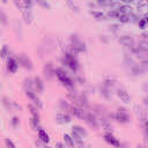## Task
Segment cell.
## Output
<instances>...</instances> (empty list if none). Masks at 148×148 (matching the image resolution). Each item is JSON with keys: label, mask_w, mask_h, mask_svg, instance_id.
Listing matches in <instances>:
<instances>
[{"label": "cell", "mask_w": 148, "mask_h": 148, "mask_svg": "<svg viewBox=\"0 0 148 148\" xmlns=\"http://www.w3.org/2000/svg\"><path fill=\"white\" fill-rule=\"evenodd\" d=\"M54 75L58 77V80L66 87V88H68L69 90H72L73 88H74V83H73V81H72V79L68 76V74L62 69V68H57V69H54Z\"/></svg>", "instance_id": "obj_1"}, {"label": "cell", "mask_w": 148, "mask_h": 148, "mask_svg": "<svg viewBox=\"0 0 148 148\" xmlns=\"http://www.w3.org/2000/svg\"><path fill=\"white\" fill-rule=\"evenodd\" d=\"M64 62H65L73 72H76L77 68H79V62H77V60H76V58L74 57L73 53H65Z\"/></svg>", "instance_id": "obj_2"}, {"label": "cell", "mask_w": 148, "mask_h": 148, "mask_svg": "<svg viewBox=\"0 0 148 148\" xmlns=\"http://www.w3.org/2000/svg\"><path fill=\"white\" fill-rule=\"evenodd\" d=\"M71 40H72V51L74 53L76 52H81V51H84L86 50V46H84V43L77 37V36H72L71 37Z\"/></svg>", "instance_id": "obj_3"}, {"label": "cell", "mask_w": 148, "mask_h": 148, "mask_svg": "<svg viewBox=\"0 0 148 148\" xmlns=\"http://www.w3.org/2000/svg\"><path fill=\"white\" fill-rule=\"evenodd\" d=\"M17 62H18L20 65H22L24 68L29 69V71L32 69V62H31L30 58H29L27 54H24V53L18 54V57H17Z\"/></svg>", "instance_id": "obj_4"}, {"label": "cell", "mask_w": 148, "mask_h": 148, "mask_svg": "<svg viewBox=\"0 0 148 148\" xmlns=\"http://www.w3.org/2000/svg\"><path fill=\"white\" fill-rule=\"evenodd\" d=\"M114 118L120 123H127L130 120V116L124 109H118V111L114 114Z\"/></svg>", "instance_id": "obj_5"}, {"label": "cell", "mask_w": 148, "mask_h": 148, "mask_svg": "<svg viewBox=\"0 0 148 148\" xmlns=\"http://www.w3.org/2000/svg\"><path fill=\"white\" fill-rule=\"evenodd\" d=\"M72 133H73V136H77V138H80V139L86 138V136L88 135L87 131H86L83 127L79 126V125H75V126L72 127Z\"/></svg>", "instance_id": "obj_6"}, {"label": "cell", "mask_w": 148, "mask_h": 148, "mask_svg": "<svg viewBox=\"0 0 148 148\" xmlns=\"http://www.w3.org/2000/svg\"><path fill=\"white\" fill-rule=\"evenodd\" d=\"M17 67H18L17 60L15 58H13V57H8L7 58V69L10 73H15L17 71Z\"/></svg>", "instance_id": "obj_7"}, {"label": "cell", "mask_w": 148, "mask_h": 148, "mask_svg": "<svg viewBox=\"0 0 148 148\" xmlns=\"http://www.w3.org/2000/svg\"><path fill=\"white\" fill-rule=\"evenodd\" d=\"M148 68H146L143 65L141 64H134L131 66V72L134 74V75H141L142 73H145Z\"/></svg>", "instance_id": "obj_8"}, {"label": "cell", "mask_w": 148, "mask_h": 148, "mask_svg": "<svg viewBox=\"0 0 148 148\" xmlns=\"http://www.w3.org/2000/svg\"><path fill=\"white\" fill-rule=\"evenodd\" d=\"M25 95L36 104V105H38V108H42V102H40V99L37 97V94L34 91V90H25Z\"/></svg>", "instance_id": "obj_9"}, {"label": "cell", "mask_w": 148, "mask_h": 148, "mask_svg": "<svg viewBox=\"0 0 148 148\" xmlns=\"http://www.w3.org/2000/svg\"><path fill=\"white\" fill-rule=\"evenodd\" d=\"M104 139H105V141H106L108 143H110L111 146H113V147H120V142H119L118 139H116L112 134L106 133V134L104 135Z\"/></svg>", "instance_id": "obj_10"}, {"label": "cell", "mask_w": 148, "mask_h": 148, "mask_svg": "<svg viewBox=\"0 0 148 148\" xmlns=\"http://www.w3.org/2000/svg\"><path fill=\"white\" fill-rule=\"evenodd\" d=\"M119 43H120L121 45H124V46H132L133 43H134V40H133V38H132L131 36L125 35V36H121V37L119 38Z\"/></svg>", "instance_id": "obj_11"}, {"label": "cell", "mask_w": 148, "mask_h": 148, "mask_svg": "<svg viewBox=\"0 0 148 148\" xmlns=\"http://www.w3.org/2000/svg\"><path fill=\"white\" fill-rule=\"evenodd\" d=\"M56 119H57V121H58V123H60V124H64V123H69V121H71V117H69V114L64 113V112L58 113V114L56 116Z\"/></svg>", "instance_id": "obj_12"}, {"label": "cell", "mask_w": 148, "mask_h": 148, "mask_svg": "<svg viewBox=\"0 0 148 148\" xmlns=\"http://www.w3.org/2000/svg\"><path fill=\"white\" fill-rule=\"evenodd\" d=\"M117 95H118V97H119L124 103H128V102H130V95H128V92H127L126 90H124V89H118Z\"/></svg>", "instance_id": "obj_13"}, {"label": "cell", "mask_w": 148, "mask_h": 148, "mask_svg": "<svg viewBox=\"0 0 148 148\" xmlns=\"http://www.w3.org/2000/svg\"><path fill=\"white\" fill-rule=\"evenodd\" d=\"M23 18H24V21L28 23V24H30L31 22H32V18H34V15H32V10L29 8V9H23Z\"/></svg>", "instance_id": "obj_14"}, {"label": "cell", "mask_w": 148, "mask_h": 148, "mask_svg": "<svg viewBox=\"0 0 148 148\" xmlns=\"http://www.w3.org/2000/svg\"><path fill=\"white\" fill-rule=\"evenodd\" d=\"M84 119H86V121H87L90 126H94V127L97 126V119H96V117H95L92 113H87V114L84 116Z\"/></svg>", "instance_id": "obj_15"}, {"label": "cell", "mask_w": 148, "mask_h": 148, "mask_svg": "<svg viewBox=\"0 0 148 148\" xmlns=\"http://www.w3.org/2000/svg\"><path fill=\"white\" fill-rule=\"evenodd\" d=\"M44 73H45V75H46L49 79L52 77V75L54 74V69H53V67H52V64H50V62L45 64V66H44Z\"/></svg>", "instance_id": "obj_16"}, {"label": "cell", "mask_w": 148, "mask_h": 148, "mask_svg": "<svg viewBox=\"0 0 148 148\" xmlns=\"http://www.w3.org/2000/svg\"><path fill=\"white\" fill-rule=\"evenodd\" d=\"M34 86L37 88V91H43L44 90V82L42 81V79L39 76H36L34 80Z\"/></svg>", "instance_id": "obj_17"}, {"label": "cell", "mask_w": 148, "mask_h": 148, "mask_svg": "<svg viewBox=\"0 0 148 148\" xmlns=\"http://www.w3.org/2000/svg\"><path fill=\"white\" fill-rule=\"evenodd\" d=\"M38 138H39V139H40V141H43L44 143H47V142L50 141L49 134H47L44 130H42V128H39V130H38Z\"/></svg>", "instance_id": "obj_18"}, {"label": "cell", "mask_w": 148, "mask_h": 148, "mask_svg": "<svg viewBox=\"0 0 148 148\" xmlns=\"http://www.w3.org/2000/svg\"><path fill=\"white\" fill-rule=\"evenodd\" d=\"M69 110H72V113H73L74 116L79 117V118H84V116H86V113L83 112V110H82V109H80V108L71 106V108H69Z\"/></svg>", "instance_id": "obj_19"}, {"label": "cell", "mask_w": 148, "mask_h": 148, "mask_svg": "<svg viewBox=\"0 0 148 148\" xmlns=\"http://www.w3.org/2000/svg\"><path fill=\"white\" fill-rule=\"evenodd\" d=\"M64 141H65V143H66L69 148H73V147H74V140H73V138H72L71 135L65 134V135H64Z\"/></svg>", "instance_id": "obj_20"}, {"label": "cell", "mask_w": 148, "mask_h": 148, "mask_svg": "<svg viewBox=\"0 0 148 148\" xmlns=\"http://www.w3.org/2000/svg\"><path fill=\"white\" fill-rule=\"evenodd\" d=\"M32 87H34V81L31 79H25L24 80V88L25 90H32Z\"/></svg>", "instance_id": "obj_21"}, {"label": "cell", "mask_w": 148, "mask_h": 148, "mask_svg": "<svg viewBox=\"0 0 148 148\" xmlns=\"http://www.w3.org/2000/svg\"><path fill=\"white\" fill-rule=\"evenodd\" d=\"M29 109L31 111V114H32V118L36 119V120H39V116H38V111H37V108H35L34 105H29Z\"/></svg>", "instance_id": "obj_22"}, {"label": "cell", "mask_w": 148, "mask_h": 148, "mask_svg": "<svg viewBox=\"0 0 148 148\" xmlns=\"http://www.w3.org/2000/svg\"><path fill=\"white\" fill-rule=\"evenodd\" d=\"M0 23L2 24H7L8 23V17L6 15V13L0 8Z\"/></svg>", "instance_id": "obj_23"}, {"label": "cell", "mask_w": 148, "mask_h": 148, "mask_svg": "<svg viewBox=\"0 0 148 148\" xmlns=\"http://www.w3.org/2000/svg\"><path fill=\"white\" fill-rule=\"evenodd\" d=\"M136 46H139L141 50H143V51H147L148 52V40H141V42H139L138 43V45Z\"/></svg>", "instance_id": "obj_24"}, {"label": "cell", "mask_w": 148, "mask_h": 148, "mask_svg": "<svg viewBox=\"0 0 148 148\" xmlns=\"http://www.w3.org/2000/svg\"><path fill=\"white\" fill-rule=\"evenodd\" d=\"M90 14L92 15V16H95L97 20H102V18H104V14L102 13V12H97V10H91L90 12Z\"/></svg>", "instance_id": "obj_25"}, {"label": "cell", "mask_w": 148, "mask_h": 148, "mask_svg": "<svg viewBox=\"0 0 148 148\" xmlns=\"http://www.w3.org/2000/svg\"><path fill=\"white\" fill-rule=\"evenodd\" d=\"M8 56V46L7 45H3L2 49L0 50V57L1 58H6Z\"/></svg>", "instance_id": "obj_26"}, {"label": "cell", "mask_w": 148, "mask_h": 148, "mask_svg": "<svg viewBox=\"0 0 148 148\" xmlns=\"http://www.w3.org/2000/svg\"><path fill=\"white\" fill-rule=\"evenodd\" d=\"M30 123H31V126H32L34 130H36V131L39 130V127H38V126H39V120H36V119L31 118V119H30Z\"/></svg>", "instance_id": "obj_27"}, {"label": "cell", "mask_w": 148, "mask_h": 148, "mask_svg": "<svg viewBox=\"0 0 148 148\" xmlns=\"http://www.w3.org/2000/svg\"><path fill=\"white\" fill-rule=\"evenodd\" d=\"M5 143H6V147H7V148H16L15 145H14V142H13L10 139H8V138L5 139Z\"/></svg>", "instance_id": "obj_28"}, {"label": "cell", "mask_w": 148, "mask_h": 148, "mask_svg": "<svg viewBox=\"0 0 148 148\" xmlns=\"http://www.w3.org/2000/svg\"><path fill=\"white\" fill-rule=\"evenodd\" d=\"M101 92H102V95L105 96V97H109V96H110V94H109V88H106V87H104V86L101 87Z\"/></svg>", "instance_id": "obj_29"}, {"label": "cell", "mask_w": 148, "mask_h": 148, "mask_svg": "<svg viewBox=\"0 0 148 148\" xmlns=\"http://www.w3.org/2000/svg\"><path fill=\"white\" fill-rule=\"evenodd\" d=\"M18 123H20V119H18L17 117H13V119H12V125H13L14 127H16V126L18 125Z\"/></svg>", "instance_id": "obj_30"}, {"label": "cell", "mask_w": 148, "mask_h": 148, "mask_svg": "<svg viewBox=\"0 0 148 148\" xmlns=\"http://www.w3.org/2000/svg\"><path fill=\"white\" fill-rule=\"evenodd\" d=\"M145 25H146V21H145V18H141L139 21V27L140 28H145Z\"/></svg>", "instance_id": "obj_31"}, {"label": "cell", "mask_w": 148, "mask_h": 148, "mask_svg": "<svg viewBox=\"0 0 148 148\" xmlns=\"http://www.w3.org/2000/svg\"><path fill=\"white\" fill-rule=\"evenodd\" d=\"M56 148H65V146H64L61 142H57V143H56Z\"/></svg>", "instance_id": "obj_32"}, {"label": "cell", "mask_w": 148, "mask_h": 148, "mask_svg": "<svg viewBox=\"0 0 148 148\" xmlns=\"http://www.w3.org/2000/svg\"><path fill=\"white\" fill-rule=\"evenodd\" d=\"M142 88H143V90H145V91H147V92H148V82H145V83H143V86H142Z\"/></svg>", "instance_id": "obj_33"}, {"label": "cell", "mask_w": 148, "mask_h": 148, "mask_svg": "<svg viewBox=\"0 0 148 148\" xmlns=\"http://www.w3.org/2000/svg\"><path fill=\"white\" fill-rule=\"evenodd\" d=\"M143 126H145V130L148 132V119H146V120H145V123H143Z\"/></svg>", "instance_id": "obj_34"}, {"label": "cell", "mask_w": 148, "mask_h": 148, "mask_svg": "<svg viewBox=\"0 0 148 148\" xmlns=\"http://www.w3.org/2000/svg\"><path fill=\"white\" fill-rule=\"evenodd\" d=\"M110 29H112L113 31H116V30L118 29V25H117V24H112V25H110Z\"/></svg>", "instance_id": "obj_35"}, {"label": "cell", "mask_w": 148, "mask_h": 148, "mask_svg": "<svg viewBox=\"0 0 148 148\" xmlns=\"http://www.w3.org/2000/svg\"><path fill=\"white\" fill-rule=\"evenodd\" d=\"M39 3H40V5H43V6H44V7H49V8H50V5H49V3H47V2H42V1H40V2H39Z\"/></svg>", "instance_id": "obj_36"}, {"label": "cell", "mask_w": 148, "mask_h": 148, "mask_svg": "<svg viewBox=\"0 0 148 148\" xmlns=\"http://www.w3.org/2000/svg\"><path fill=\"white\" fill-rule=\"evenodd\" d=\"M138 148H148L147 146H145V145H139L138 146Z\"/></svg>", "instance_id": "obj_37"}, {"label": "cell", "mask_w": 148, "mask_h": 148, "mask_svg": "<svg viewBox=\"0 0 148 148\" xmlns=\"http://www.w3.org/2000/svg\"><path fill=\"white\" fill-rule=\"evenodd\" d=\"M143 101H145V104H146V105H148V98H145Z\"/></svg>", "instance_id": "obj_38"}]
</instances>
